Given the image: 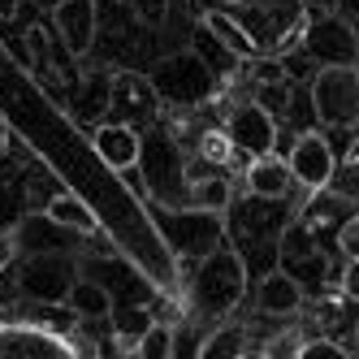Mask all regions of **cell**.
<instances>
[{
	"label": "cell",
	"mask_w": 359,
	"mask_h": 359,
	"mask_svg": "<svg viewBox=\"0 0 359 359\" xmlns=\"http://www.w3.org/2000/svg\"><path fill=\"white\" fill-rule=\"evenodd\" d=\"M243 294H247L243 255L234 247H225V243H212L199 255V269L191 277V307L199 316H208V320H221L243 303Z\"/></svg>",
	"instance_id": "cell-1"
},
{
	"label": "cell",
	"mask_w": 359,
	"mask_h": 359,
	"mask_svg": "<svg viewBox=\"0 0 359 359\" xmlns=\"http://www.w3.org/2000/svg\"><path fill=\"white\" fill-rule=\"evenodd\" d=\"M135 169H143V187L161 208H187V182H191V165L187 151L177 147L169 130H147L139 135V156Z\"/></svg>",
	"instance_id": "cell-2"
},
{
	"label": "cell",
	"mask_w": 359,
	"mask_h": 359,
	"mask_svg": "<svg viewBox=\"0 0 359 359\" xmlns=\"http://www.w3.org/2000/svg\"><path fill=\"white\" fill-rule=\"evenodd\" d=\"M147 83H151V91H156V100L177 104V109H195V104H203V100H212V91H217L212 69L203 65L191 48L156 61L151 74H147Z\"/></svg>",
	"instance_id": "cell-3"
},
{
	"label": "cell",
	"mask_w": 359,
	"mask_h": 359,
	"mask_svg": "<svg viewBox=\"0 0 359 359\" xmlns=\"http://www.w3.org/2000/svg\"><path fill=\"white\" fill-rule=\"evenodd\" d=\"M312 109L325 130H351L359 117V69L355 65H320L312 79Z\"/></svg>",
	"instance_id": "cell-4"
},
{
	"label": "cell",
	"mask_w": 359,
	"mask_h": 359,
	"mask_svg": "<svg viewBox=\"0 0 359 359\" xmlns=\"http://www.w3.org/2000/svg\"><path fill=\"white\" fill-rule=\"evenodd\" d=\"M303 53L316 65H355L359 57V35L351 27V18H342L338 9L316 13L303 31Z\"/></svg>",
	"instance_id": "cell-5"
},
{
	"label": "cell",
	"mask_w": 359,
	"mask_h": 359,
	"mask_svg": "<svg viewBox=\"0 0 359 359\" xmlns=\"http://www.w3.org/2000/svg\"><path fill=\"white\" fill-rule=\"evenodd\" d=\"M69 281H74V264L65 260V251H35L18 269V290L31 303H43V307L65 303Z\"/></svg>",
	"instance_id": "cell-6"
},
{
	"label": "cell",
	"mask_w": 359,
	"mask_h": 359,
	"mask_svg": "<svg viewBox=\"0 0 359 359\" xmlns=\"http://www.w3.org/2000/svg\"><path fill=\"white\" fill-rule=\"evenodd\" d=\"M225 139H229V147H234V151H243V156H264V151L277 147V117L264 104L247 100V104H238L234 113H229Z\"/></svg>",
	"instance_id": "cell-7"
},
{
	"label": "cell",
	"mask_w": 359,
	"mask_h": 359,
	"mask_svg": "<svg viewBox=\"0 0 359 359\" xmlns=\"http://www.w3.org/2000/svg\"><path fill=\"white\" fill-rule=\"evenodd\" d=\"M156 91H151L147 74H117V79H109V117L121 121V126H151V117H156Z\"/></svg>",
	"instance_id": "cell-8"
},
{
	"label": "cell",
	"mask_w": 359,
	"mask_h": 359,
	"mask_svg": "<svg viewBox=\"0 0 359 359\" xmlns=\"http://www.w3.org/2000/svg\"><path fill=\"white\" fill-rule=\"evenodd\" d=\"M333 173H338V156H333V143L320 135V130H303L290 147V177L299 187L316 191V187H329Z\"/></svg>",
	"instance_id": "cell-9"
},
{
	"label": "cell",
	"mask_w": 359,
	"mask_h": 359,
	"mask_svg": "<svg viewBox=\"0 0 359 359\" xmlns=\"http://www.w3.org/2000/svg\"><path fill=\"white\" fill-rule=\"evenodd\" d=\"M13 243L22 255H35V251H74L79 247V234H74L69 225L53 221L43 208L39 212H27L13 221Z\"/></svg>",
	"instance_id": "cell-10"
},
{
	"label": "cell",
	"mask_w": 359,
	"mask_h": 359,
	"mask_svg": "<svg viewBox=\"0 0 359 359\" xmlns=\"http://www.w3.org/2000/svg\"><path fill=\"white\" fill-rule=\"evenodd\" d=\"M53 27L65 43V53L74 57H87L95 31H100V13H95V0H57L53 9Z\"/></svg>",
	"instance_id": "cell-11"
},
{
	"label": "cell",
	"mask_w": 359,
	"mask_h": 359,
	"mask_svg": "<svg viewBox=\"0 0 359 359\" xmlns=\"http://www.w3.org/2000/svg\"><path fill=\"white\" fill-rule=\"evenodd\" d=\"M91 147H95V156L104 161L109 169L130 173L135 156H139V130H135V126H121V121H104V126H95Z\"/></svg>",
	"instance_id": "cell-12"
},
{
	"label": "cell",
	"mask_w": 359,
	"mask_h": 359,
	"mask_svg": "<svg viewBox=\"0 0 359 359\" xmlns=\"http://www.w3.org/2000/svg\"><path fill=\"white\" fill-rule=\"evenodd\" d=\"M255 307L264 316H294L303 307V281L286 269H273L260 286H255Z\"/></svg>",
	"instance_id": "cell-13"
},
{
	"label": "cell",
	"mask_w": 359,
	"mask_h": 359,
	"mask_svg": "<svg viewBox=\"0 0 359 359\" xmlns=\"http://www.w3.org/2000/svg\"><path fill=\"white\" fill-rule=\"evenodd\" d=\"M0 355L48 359V355H69V342L53 338L48 329H35V325H22V329H9V325H0Z\"/></svg>",
	"instance_id": "cell-14"
},
{
	"label": "cell",
	"mask_w": 359,
	"mask_h": 359,
	"mask_svg": "<svg viewBox=\"0 0 359 359\" xmlns=\"http://www.w3.org/2000/svg\"><path fill=\"white\" fill-rule=\"evenodd\" d=\"M290 165L273 156V151H264V156H251L247 161V191L255 199H281V195H290Z\"/></svg>",
	"instance_id": "cell-15"
},
{
	"label": "cell",
	"mask_w": 359,
	"mask_h": 359,
	"mask_svg": "<svg viewBox=\"0 0 359 359\" xmlns=\"http://www.w3.org/2000/svg\"><path fill=\"white\" fill-rule=\"evenodd\" d=\"M65 307L79 320H104L113 312V294L100 286V281H87V277H74L69 290H65Z\"/></svg>",
	"instance_id": "cell-16"
},
{
	"label": "cell",
	"mask_w": 359,
	"mask_h": 359,
	"mask_svg": "<svg viewBox=\"0 0 359 359\" xmlns=\"http://www.w3.org/2000/svg\"><path fill=\"white\" fill-rule=\"evenodd\" d=\"M229 199H234V187H229L225 173H199L187 182V208H199V212H225Z\"/></svg>",
	"instance_id": "cell-17"
},
{
	"label": "cell",
	"mask_w": 359,
	"mask_h": 359,
	"mask_svg": "<svg viewBox=\"0 0 359 359\" xmlns=\"http://www.w3.org/2000/svg\"><path fill=\"white\" fill-rule=\"evenodd\" d=\"M203 27H208L229 53H234L238 61H251L255 53H260V48H255V39L243 31V18H234L229 9H217V13H203Z\"/></svg>",
	"instance_id": "cell-18"
},
{
	"label": "cell",
	"mask_w": 359,
	"mask_h": 359,
	"mask_svg": "<svg viewBox=\"0 0 359 359\" xmlns=\"http://www.w3.org/2000/svg\"><path fill=\"white\" fill-rule=\"evenodd\" d=\"M247 346H251V338L243 325H212V333L195 346V355L199 359H238V355H247Z\"/></svg>",
	"instance_id": "cell-19"
},
{
	"label": "cell",
	"mask_w": 359,
	"mask_h": 359,
	"mask_svg": "<svg viewBox=\"0 0 359 359\" xmlns=\"http://www.w3.org/2000/svg\"><path fill=\"white\" fill-rule=\"evenodd\" d=\"M191 53L212 69V79H229V74L238 69V57L229 53V48H225L208 27H203V22H199V31H195V48H191Z\"/></svg>",
	"instance_id": "cell-20"
},
{
	"label": "cell",
	"mask_w": 359,
	"mask_h": 359,
	"mask_svg": "<svg viewBox=\"0 0 359 359\" xmlns=\"http://www.w3.org/2000/svg\"><path fill=\"white\" fill-rule=\"evenodd\" d=\"M43 212L53 217V221H61V225H69L74 234H87V229L95 225L91 221V208H87L79 195H53V199L43 203Z\"/></svg>",
	"instance_id": "cell-21"
},
{
	"label": "cell",
	"mask_w": 359,
	"mask_h": 359,
	"mask_svg": "<svg viewBox=\"0 0 359 359\" xmlns=\"http://www.w3.org/2000/svg\"><path fill=\"white\" fill-rule=\"evenodd\" d=\"M135 355L139 359H169L173 355V329L169 325H147L143 338L135 342Z\"/></svg>",
	"instance_id": "cell-22"
},
{
	"label": "cell",
	"mask_w": 359,
	"mask_h": 359,
	"mask_svg": "<svg viewBox=\"0 0 359 359\" xmlns=\"http://www.w3.org/2000/svg\"><path fill=\"white\" fill-rule=\"evenodd\" d=\"M255 104H264V109L277 117L281 109H290V83H286V79H269L260 91H255Z\"/></svg>",
	"instance_id": "cell-23"
},
{
	"label": "cell",
	"mask_w": 359,
	"mask_h": 359,
	"mask_svg": "<svg viewBox=\"0 0 359 359\" xmlns=\"http://www.w3.org/2000/svg\"><path fill=\"white\" fill-rule=\"evenodd\" d=\"M338 251H342V264H355L359 260V217L346 212L342 217V229H338Z\"/></svg>",
	"instance_id": "cell-24"
},
{
	"label": "cell",
	"mask_w": 359,
	"mask_h": 359,
	"mask_svg": "<svg viewBox=\"0 0 359 359\" xmlns=\"http://www.w3.org/2000/svg\"><path fill=\"white\" fill-rule=\"evenodd\" d=\"M18 217H22V195H18L9 182H0V234H5V229H13Z\"/></svg>",
	"instance_id": "cell-25"
},
{
	"label": "cell",
	"mask_w": 359,
	"mask_h": 359,
	"mask_svg": "<svg viewBox=\"0 0 359 359\" xmlns=\"http://www.w3.org/2000/svg\"><path fill=\"white\" fill-rule=\"evenodd\" d=\"M199 151H203V161H208V165H225L229 161V139L212 130V135L199 139Z\"/></svg>",
	"instance_id": "cell-26"
},
{
	"label": "cell",
	"mask_w": 359,
	"mask_h": 359,
	"mask_svg": "<svg viewBox=\"0 0 359 359\" xmlns=\"http://www.w3.org/2000/svg\"><path fill=\"white\" fill-rule=\"evenodd\" d=\"M299 359H346V351L338 342H303Z\"/></svg>",
	"instance_id": "cell-27"
},
{
	"label": "cell",
	"mask_w": 359,
	"mask_h": 359,
	"mask_svg": "<svg viewBox=\"0 0 359 359\" xmlns=\"http://www.w3.org/2000/svg\"><path fill=\"white\" fill-rule=\"evenodd\" d=\"M5 147H9V126H5V117H0V156H5Z\"/></svg>",
	"instance_id": "cell-28"
},
{
	"label": "cell",
	"mask_w": 359,
	"mask_h": 359,
	"mask_svg": "<svg viewBox=\"0 0 359 359\" xmlns=\"http://www.w3.org/2000/svg\"><path fill=\"white\" fill-rule=\"evenodd\" d=\"M18 5H22V0H0V18H9V13H13Z\"/></svg>",
	"instance_id": "cell-29"
}]
</instances>
